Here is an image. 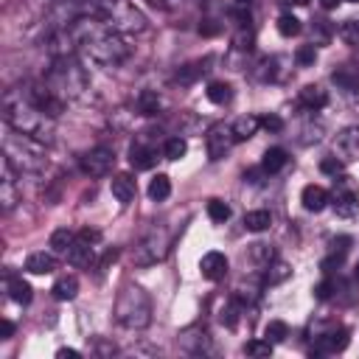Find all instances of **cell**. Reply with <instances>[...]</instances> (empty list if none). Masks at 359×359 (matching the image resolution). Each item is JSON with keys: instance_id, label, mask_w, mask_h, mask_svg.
<instances>
[{"instance_id": "db71d44e", "label": "cell", "mask_w": 359, "mask_h": 359, "mask_svg": "<svg viewBox=\"0 0 359 359\" xmlns=\"http://www.w3.org/2000/svg\"><path fill=\"white\" fill-rule=\"evenodd\" d=\"M351 3H359V0H351Z\"/></svg>"}, {"instance_id": "7c38bea8", "label": "cell", "mask_w": 359, "mask_h": 359, "mask_svg": "<svg viewBox=\"0 0 359 359\" xmlns=\"http://www.w3.org/2000/svg\"><path fill=\"white\" fill-rule=\"evenodd\" d=\"M129 163L137 168V171H143V168H151L154 163H157V149L149 143V140H135L132 146H129Z\"/></svg>"}, {"instance_id": "74e56055", "label": "cell", "mask_w": 359, "mask_h": 359, "mask_svg": "<svg viewBox=\"0 0 359 359\" xmlns=\"http://www.w3.org/2000/svg\"><path fill=\"white\" fill-rule=\"evenodd\" d=\"M238 311H241L238 300H227L224 309H222V323H224L227 328H236V325H238Z\"/></svg>"}, {"instance_id": "d6986e66", "label": "cell", "mask_w": 359, "mask_h": 359, "mask_svg": "<svg viewBox=\"0 0 359 359\" xmlns=\"http://www.w3.org/2000/svg\"><path fill=\"white\" fill-rule=\"evenodd\" d=\"M93 247L95 244H90V241H84V238L76 236V241L67 250V264H73V266H90L93 258H95V250Z\"/></svg>"}, {"instance_id": "52a82bcc", "label": "cell", "mask_w": 359, "mask_h": 359, "mask_svg": "<svg viewBox=\"0 0 359 359\" xmlns=\"http://www.w3.org/2000/svg\"><path fill=\"white\" fill-rule=\"evenodd\" d=\"M79 165H81V171L87 177H95V180L98 177H107L112 171V165H115V151L109 146H95V149H90V151L81 154Z\"/></svg>"}, {"instance_id": "277c9868", "label": "cell", "mask_w": 359, "mask_h": 359, "mask_svg": "<svg viewBox=\"0 0 359 359\" xmlns=\"http://www.w3.org/2000/svg\"><path fill=\"white\" fill-rule=\"evenodd\" d=\"M115 320L118 325L129 328V331H143L151 323V297L146 289L129 283L118 292L115 300Z\"/></svg>"}, {"instance_id": "ffe728a7", "label": "cell", "mask_w": 359, "mask_h": 359, "mask_svg": "<svg viewBox=\"0 0 359 359\" xmlns=\"http://www.w3.org/2000/svg\"><path fill=\"white\" fill-rule=\"evenodd\" d=\"M331 81H334L339 90H345V93H359V70L351 67V65L337 67V70L331 73Z\"/></svg>"}, {"instance_id": "e575fe53", "label": "cell", "mask_w": 359, "mask_h": 359, "mask_svg": "<svg viewBox=\"0 0 359 359\" xmlns=\"http://www.w3.org/2000/svg\"><path fill=\"white\" fill-rule=\"evenodd\" d=\"M185 151H188V143H185V137H168L165 140V146H163V154L168 157V160H180V157H185Z\"/></svg>"}, {"instance_id": "ab89813d", "label": "cell", "mask_w": 359, "mask_h": 359, "mask_svg": "<svg viewBox=\"0 0 359 359\" xmlns=\"http://www.w3.org/2000/svg\"><path fill=\"white\" fill-rule=\"evenodd\" d=\"M314 59H317V50H314V45H300V48H297V53H294V62H297L300 67H309V65H314Z\"/></svg>"}, {"instance_id": "5b68a950", "label": "cell", "mask_w": 359, "mask_h": 359, "mask_svg": "<svg viewBox=\"0 0 359 359\" xmlns=\"http://www.w3.org/2000/svg\"><path fill=\"white\" fill-rule=\"evenodd\" d=\"M104 22L118 34H143L146 31V14L129 3V0H98Z\"/></svg>"}, {"instance_id": "1f68e13d", "label": "cell", "mask_w": 359, "mask_h": 359, "mask_svg": "<svg viewBox=\"0 0 359 359\" xmlns=\"http://www.w3.org/2000/svg\"><path fill=\"white\" fill-rule=\"evenodd\" d=\"M269 224H272V216L266 210H250V213H244V227L252 230V233H261Z\"/></svg>"}, {"instance_id": "11a10c76", "label": "cell", "mask_w": 359, "mask_h": 359, "mask_svg": "<svg viewBox=\"0 0 359 359\" xmlns=\"http://www.w3.org/2000/svg\"><path fill=\"white\" fill-rule=\"evenodd\" d=\"M297 3H303V0H297Z\"/></svg>"}, {"instance_id": "b9f144b4", "label": "cell", "mask_w": 359, "mask_h": 359, "mask_svg": "<svg viewBox=\"0 0 359 359\" xmlns=\"http://www.w3.org/2000/svg\"><path fill=\"white\" fill-rule=\"evenodd\" d=\"M233 45H236L238 50H250V48H252V31H250V25H241V28H238Z\"/></svg>"}, {"instance_id": "f6af8a7d", "label": "cell", "mask_w": 359, "mask_h": 359, "mask_svg": "<svg viewBox=\"0 0 359 359\" xmlns=\"http://www.w3.org/2000/svg\"><path fill=\"white\" fill-rule=\"evenodd\" d=\"M331 292H334V280H323V283H317V286H314L317 300H328V297H331Z\"/></svg>"}, {"instance_id": "6da1fadb", "label": "cell", "mask_w": 359, "mask_h": 359, "mask_svg": "<svg viewBox=\"0 0 359 359\" xmlns=\"http://www.w3.org/2000/svg\"><path fill=\"white\" fill-rule=\"evenodd\" d=\"M3 121L6 126L39 140V143H53V118L45 115L25 93V87H11L3 95Z\"/></svg>"}, {"instance_id": "4316f807", "label": "cell", "mask_w": 359, "mask_h": 359, "mask_svg": "<svg viewBox=\"0 0 359 359\" xmlns=\"http://www.w3.org/2000/svg\"><path fill=\"white\" fill-rule=\"evenodd\" d=\"M286 160H289V157H286V151L275 146V149H266V151H264L261 168H264V174H278V171L286 165Z\"/></svg>"}, {"instance_id": "3957f363", "label": "cell", "mask_w": 359, "mask_h": 359, "mask_svg": "<svg viewBox=\"0 0 359 359\" xmlns=\"http://www.w3.org/2000/svg\"><path fill=\"white\" fill-rule=\"evenodd\" d=\"M45 84L62 95L65 101L67 98H81L87 90H90V79H87V70L81 67V62L76 56H59L53 59L48 76H45Z\"/></svg>"}, {"instance_id": "f5cc1de1", "label": "cell", "mask_w": 359, "mask_h": 359, "mask_svg": "<svg viewBox=\"0 0 359 359\" xmlns=\"http://www.w3.org/2000/svg\"><path fill=\"white\" fill-rule=\"evenodd\" d=\"M353 275H356V280H359V264H356V266H353Z\"/></svg>"}, {"instance_id": "9c48e42d", "label": "cell", "mask_w": 359, "mask_h": 359, "mask_svg": "<svg viewBox=\"0 0 359 359\" xmlns=\"http://www.w3.org/2000/svg\"><path fill=\"white\" fill-rule=\"evenodd\" d=\"M20 202V188H17V168L3 157L0 160V208L8 213Z\"/></svg>"}, {"instance_id": "816d5d0a", "label": "cell", "mask_w": 359, "mask_h": 359, "mask_svg": "<svg viewBox=\"0 0 359 359\" xmlns=\"http://www.w3.org/2000/svg\"><path fill=\"white\" fill-rule=\"evenodd\" d=\"M252 0H236V6H250Z\"/></svg>"}, {"instance_id": "7bdbcfd3", "label": "cell", "mask_w": 359, "mask_h": 359, "mask_svg": "<svg viewBox=\"0 0 359 359\" xmlns=\"http://www.w3.org/2000/svg\"><path fill=\"white\" fill-rule=\"evenodd\" d=\"M320 171L337 177V174H342V160H339V157H325V160L320 163Z\"/></svg>"}, {"instance_id": "8d00e7d4", "label": "cell", "mask_w": 359, "mask_h": 359, "mask_svg": "<svg viewBox=\"0 0 359 359\" xmlns=\"http://www.w3.org/2000/svg\"><path fill=\"white\" fill-rule=\"evenodd\" d=\"M278 31H280V36H297L300 34V20L292 17V14H283L278 20Z\"/></svg>"}, {"instance_id": "9a60e30c", "label": "cell", "mask_w": 359, "mask_h": 359, "mask_svg": "<svg viewBox=\"0 0 359 359\" xmlns=\"http://www.w3.org/2000/svg\"><path fill=\"white\" fill-rule=\"evenodd\" d=\"M6 289H8V297H11L14 303H20V306L31 303V297H34L31 283H28V280H22L20 275H14L11 269H6Z\"/></svg>"}, {"instance_id": "836d02e7", "label": "cell", "mask_w": 359, "mask_h": 359, "mask_svg": "<svg viewBox=\"0 0 359 359\" xmlns=\"http://www.w3.org/2000/svg\"><path fill=\"white\" fill-rule=\"evenodd\" d=\"M289 337V325L283 323V320H269L266 325H264V339H269L272 345L275 342H283Z\"/></svg>"}, {"instance_id": "8fae6325", "label": "cell", "mask_w": 359, "mask_h": 359, "mask_svg": "<svg viewBox=\"0 0 359 359\" xmlns=\"http://www.w3.org/2000/svg\"><path fill=\"white\" fill-rule=\"evenodd\" d=\"M199 272H202L205 280H222L227 275V258H224V252H216V250L205 252L202 261H199Z\"/></svg>"}, {"instance_id": "ac0fdd59", "label": "cell", "mask_w": 359, "mask_h": 359, "mask_svg": "<svg viewBox=\"0 0 359 359\" xmlns=\"http://www.w3.org/2000/svg\"><path fill=\"white\" fill-rule=\"evenodd\" d=\"M109 191H112V196H115L121 205H129V202L135 199V194H137L135 180H132L129 174H115V177L109 180Z\"/></svg>"}, {"instance_id": "d6a6232c", "label": "cell", "mask_w": 359, "mask_h": 359, "mask_svg": "<svg viewBox=\"0 0 359 359\" xmlns=\"http://www.w3.org/2000/svg\"><path fill=\"white\" fill-rule=\"evenodd\" d=\"M208 98H210L213 104H227V101L233 98V87H230L227 81H210V84H208Z\"/></svg>"}, {"instance_id": "2e32d148", "label": "cell", "mask_w": 359, "mask_h": 359, "mask_svg": "<svg viewBox=\"0 0 359 359\" xmlns=\"http://www.w3.org/2000/svg\"><path fill=\"white\" fill-rule=\"evenodd\" d=\"M337 151L342 154V160H353L359 154V126H345L337 135Z\"/></svg>"}, {"instance_id": "44dd1931", "label": "cell", "mask_w": 359, "mask_h": 359, "mask_svg": "<svg viewBox=\"0 0 359 359\" xmlns=\"http://www.w3.org/2000/svg\"><path fill=\"white\" fill-rule=\"evenodd\" d=\"M300 202H303L306 210H314L317 213V210H323L328 205V191L320 188V185H306L303 194H300Z\"/></svg>"}, {"instance_id": "5bb4252c", "label": "cell", "mask_w": 359, "mask_h": 359, "mask_svg": "<svg viewBox=\"0 0 359 359\" xmlns=\"http://www.w3.org/2000/svg\"><path fill=\"white\" fill-rule=\"evenodd\" d=\"M348 328H334L323 337H317L314 342V351L311 353H337V351H345L348 348Z\"/></svg>"}, {"instance_id": "ba28073f", "label": "cell", "mask_w": 359, "mask_h": 359, "mask_svg": "<svg viewBox=\"0 0 359 359\" xmlns=\"http://www.w3.org/2000/svg\"><path fill=\"white\" fill-rule=\"evenodd\" d=\"M236 143V135H233V126L227 123H213L205 135V149H208V157L210 160H222Z\"/></svg>"}, {"instance_id": "7402d4cb", "label": "cell", "mask_w": 359, "mask_h": 359, "mask_svg": "<svg viewBox=\"0 0 359 359\" xmlns=\"http://www.w3.org/2000/svg\"><path fill=\"white\" fill-rule=\"evenodd\" d=\"M356 208H359V196L353 194V191H348V188H339V191H334V210H337V216H353L356 213Z\"/></svg>"}, {"instance_id": "7dc6e473", "label": "cell", "mask_w": 359, "mask_h": 359, "mask_svg": "<svg viewBox=\"0 0 359 359\" xmlns=\"http://www.w3.org/2000/svg\"><path fill=\"white\" fill-rule=\"evenodd\" d=\"M14 334V323H8V320H3L0 323V339H8Z\"/></svg>"}, {"instance_id": "c3c4849f", "label": "cell", "mask_w": 359, "mask_h": 359, "mask_svg": "<svg viewBox=\"0 0 359 359\" xmlns=\"http://www.w3.org/2000/svg\"><path fill=\"white\" fill-rule=\"evenodd\" d=\"M56 356H59V359H65V356L76 359V356H79V351H76V348H59V351H56Z\"/></svg>"}, {"instance_id": "d4e9b609", "label": "cell", "mask_w": 359, "mask_h": 359, "mask_svg": "<svg viewBox=\"0 0 359 359\" xmlns=\"http://www.w3.org/2000/svg\"><path fill=\"white\" fill-rule=\"evenodd\" d=\"M50 292H53L56 300H73L79 294V278L76 275H62V278H56Z\"/></svg>"}, {"instance_id": "83f0119b", "label": "cell", "mask_w": 359, "mask_h": 359, "mask_svg": "<svg viewBox=\"0 0 359 359\" xmlns=\"http://www.w3.org/2000/svg\"><path fill=\"white\" fill-rule=\"evenodd\" d=\"M135 109L140 115H157L160 112V95L154 90H143L137 98H135Z\"/></svg>"}, {"instance_id": "8992f818", "label": "cell", "mask_w": 359, "mask_h": 359, "mask_svg": "<svg viewBox=\"0 0 359 359\" xmlns=\"http://www.w3.org/2000/svg\"><path fill=\"white\" fill-rule=\"evenodd\" d=\"M171 241H174V233H171L168 227H163V224H154V227L146 233V238L132 250V261H135L137 266L157 264V261H163V258L168 255Z\"/></svg>"}, {"instance_id": "484cf974", "label": "cell", "mask_w": 359, "mask_h": 359, "mask_svg": "<svg viewBox=\"0 0 359 359\" xmlns=\"http://www.w3.org/2000/svg\"><path fill=\"white\" fill-rule=\"evenodd\" d=\"M292 275V266L286 264V261H272L266 269H264V286H278V283H283L286 278Z\"/></svg>"}, {"instance_id": "f546056e", "label": "cell", "mask_w": 359, "mask_h": 359, "mask_svg": "<svg viewBox=\"0 0 359 359\" xmlns=\"http://www.w3.org/2000/svg\"><path fill=\"white\" fill-rule=\"evenodd\" d=\"M208 67H202V62H191V65H182L180 70H177V76H174V81H180L182 87H188V84H194L202 73H205Z\"/></svg>"}, {"instance_id": "681fc988", "label": "cell", "mask_w": 359, "mask_h": 359, "mask_svg": "<svg viewBox=\"0 0 359 359\" xmlns=\"http://www.w3.org/2000/svg\"><path fill=\"white\" fill-rule=\"evenodd\" d=\"M151 6H160V8H174L177 6V0H149Z\"/></svg>"}, {"instance_id": "d590c367", "label": "cell", "mask_w": 359, "mask_h": 359, "mask_svg": "<svg viewBox=\"0 0 359 359\" xmlns=\"http://www.w3.org/2000/svg\"><path fill=\"white\" fill-rule=\"evenodd\" d=\"M208 216H210V222L224 224V222L230 219V208H227V202H222V199H210V202H208Z\"/></svg>"}, {"instance_id": "bcb514c9", "label": "cell", "mask_w": 359, "mask_h": 359, "mask_svg": "<svg viewBox=\"0 0 359 359\" xmlns=\"http://www.w3.org/2000/svg\"><path fill=\"white\" fill-rule=\"evenodd\" d=\"M76 236H79V238H84V241H90V244L101 241V233H98V230H93V227H84V230H79Z\"/></svg>"}, {"instance_id": "ee69618b", "label": "cell", "mask_w": 359, "mask_h": 359, "mask_svg": "<svg viewBox=\"0 0 359 359\" xmlns=\"http://www.w3.org/2000/svg\"><path fill=\"white\" fill-rule=\"evenodd\" d=\"M261 126H264L266 132H280V129H283V118H278V115H264V118H261Z\"/></svg>"}, {"instance_id": "30bf717a", "label": "cell", "mask_w": 359, "mask_h": 359, "mask_svg": "<svg viewBox=\"0 0 359 359\" xmlns=\"http://www.w3.org/2000/svg\"><path fill=\"white\" fill-rule=\"evenodd\" d=\"M177 339H180V348H182L185 353H194V356L210 353V348H213L210 334H208L202 325H191V328H185V331H182Z\"/></svg>"}, {"instance_id": "f907efd6", "label": "cell", "mask_w": 359, "mask_h": 359, "mask_svg": "<svg viewBox=\"0 0 359 359\" xmlns=\"http://www.w3.org/2000/svg\"><path fill=\"white\" fill-rule=\"evenodd\" d=\"M320 3H323V8H337L342 0H320Z\"/></svg>"}, {"instance_id": "4fadbf2b", "label": "cell", "mask_w": 359, "mask_h": 359, "mask_svg": "<svg viewBox=\"0 0 359 359\" xmlns=\"http://www.w3.org/2000/svg\"><path fill=\"white\" fill-rule=\"evenodd\" d=\"M272 261H275V250H272V244H264V241L250 244L244 252V264H250L255 272H264Z\"/></svg>"}, {"instance_id": "f35d334b", "label": "cell", "mask_w": 359, "mask_h": 359, "mask_svg": "<svg viewBox=\"0 0 359 359\" xmlns=\"http://www.w3.org/2000/svg\"><path fill=\"white\" fill-rule=\"evenodd\" d=\"M244 353L247 356H269L272 353V342L269 339H250L244 345Z\"/></svg>"}, {"instance_id": "f1b7e54d", "label": "cell", "mask_w": 359, "mask_h": 359, "mask_svg": "<svg viewBox=\"0 0 359 359\" xmlns=\"http://www.w3.org/2000/svg\"><path fill=\"white\" fill-rule=\"evenodd\" d=\"M73 241H76V233L67 230V227H59V230L50 233V250L59 252V255H67V250H70Z\"/></svg>"}, {"instance_id": "cb8c5ba5", "label": "cell", "mask_w": 359, "mask_h": 359, "mask_svg": "<svg viewBox=\"0 0 359 359\" xmlns=\"http://www.w3.org/2000/svg\"><path fill=\"white\" fill-rule=\"evenodd\" d=\"M258 126H261V118H255V115H241V118H236V121H233L236 143H238V140H250V137L258 132Z\"/></svg>"}, {"instance_id": "4dcf8cb0", "label": "cell", "mask_w": 359, "mask_h": 359, "mask_svg": "<svg viewBox=\"0 0 359 359\" xmlns=\"http://www.w3.org/2000/svg\"><path fill=\"white\" fill-rule=\"evenodd\" d=\"M149 196H151L154 202L168 199V196H171V180H168L165 174H157V177L149 182Z\"/></svg>"}, {"instance_id": "7a4b0ae2", "label": "cell", "mask_w": 359, "mask_h": 359, "mask_svg": "<svg viewBox=\"0 0 359 359\" xmlns=\"http://www.w3.org/2000/svg\"><path fill=\"white\" fill-rule=\"evenodd\" d=\"M3 157L20 171V174H39L45 165H48V157H45V143L17 132L8 126L6 137H3Z\"/></svg>"}, {"instance_id": "603a6c76", "label": "cell", "mask_w": 359, "mask_h": 359, "mask_svg": "<svg viewBox=\"0 0 359 359\" xmlns=\"http://www.w3.org/2000/svg\"><path fill=\"white\" fill-rule=\"evenodd\" d=\"M25 269L31 275H48L56 269V258H53V252H31L25 258Z\"/></svg>"}, {"instance_id": "60d3db41", "label": "cell", "mask_w": 359, "mask_h": 359, "mask_svg": "<svg viewBox=\"0 0 359 359\" xmlns=\"http://www.w3.org/2000/svg\"><path fill=\"white\" fill-rule=\"evenodd\" d=\"M342 39L351 42V45H359V20H348L342 28H339Z\"/></svg>"}, {"instance_id": "e0dca14e", "label": "cell", "mask_w": 359, "mask_h": 359, "mask_svg": "<svg viewBox=\"0 0 359 359\" xmlns=\"http://www.w3.org/2000/svg\"><path fill=\"white\" fill-rule=\"evenodd\" d=\"M297 101H300V107H306L309 112H317V109H323V107L328 104V93H325L320 84H306V87L300 90Z\"/></svg>"}]
</instances>
